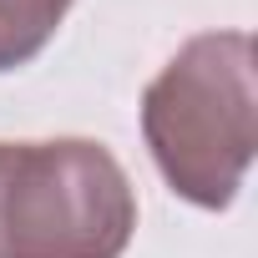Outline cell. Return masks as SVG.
<instances>
[{"label": "cell", "mask_w": 258, "mask_h": 258, "mask_svg": "<svg viewBox=\"0 0 258 258\" xmlns=\"http://www.w3.org/2000/svg\"><path fill=\"white\" fill-rule=\"evenodd\" d=\"M137 192L86 137L0 142V258H121Z\"/></svg>", "instance_id": "obj_2"}, {"label": "cell", "mask_w": 258, "mask_h": 258, "mask_svg": "<svg viewBox=\"0 0 258 258\" xmlns=\"http://www.w3.org/2000/svg\"><path fill=\"white\" fill-rule=\"evenodd\" d=\"M71 0H0V71H16L46 51Z\"/></svg>", "instance_id": "obj_3"}, {"label": "cell", "mask_w": 258, "mask_h": 258, "mask_svg": "<svg viewBox=\"0 0 258 258\" xmlns=\"http://www.w3.org/2000/svg\"><path fill=\"white\" fill-rule=\"evenodd\" d=\"M142 137L177 198L223 213L258 147L253 36L203 31L192 36L142 96Z\"/></svg>", "instance_id": "obj_1"}]
</instances>
